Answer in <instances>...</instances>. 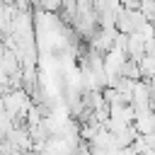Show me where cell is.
Here are the masks:
<instances>
[{
  "instance_id": "6da1fadb",
  "label": "cell",
  "mask_w": 155,
  "mask_h": 155,
  "mask_svg": "<svg viewBox=\"0 0 155 155\" xmlns=\"http://www.w3.org/2000/svg\"><path fill=\"white\" fill-rule=\"evenodd\" d=\"M0 2H15V0H0Z\"/></svg>"
},
{
  "instance_id": "7a4b0ae2",
  "label": "cell",
  "mask_w": 155,
  "mask_h": 155,
  "mask_svg": "<svg viewBox=\"0 0 155 155\" xmlns=\"http://www.w3.org/2000/svg\"><path fill=\"white\" fill-rule=\"evenodd\" d=\"M34 2H36V0H34Z\"/></svg>"
}]
</instances>
